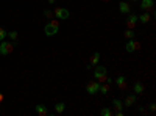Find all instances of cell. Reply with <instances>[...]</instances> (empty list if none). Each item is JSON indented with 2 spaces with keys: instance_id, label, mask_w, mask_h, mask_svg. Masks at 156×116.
<instances>
[{
  "instance_id": "obj_1",
  "label": "cell",
  "mask_w": 156,
  "mask_h": 116,
  "mask_svg": "<svg viewBox=\"0 0 156 116\" xmlns=\"http://www.w3.org/2000/svg\"><path fill=\"white\" fill-rule=\"evenodd\" d=\"M58 31H59V22L56 19L49 20V22L45 24V27H44V33L47 36H55Z\"/></svg>"
},
{
  "instance_id": "obj_2",
  "label": "cell",
  "mask_w": 156,
  "mask_h": 116,
  "mask_svg": "<svg viewBox=\"0 0 156 116\" xmlns=\"http://www.w3.org/2000/svg\"><path fill=\"white\" fill-rule=\"evenodd\" d=\"M94 77H95V80L98 82V83H103V82H106L108 79V74H106V67L105 66H94Z\"/></svg>"
},
{
  "instance_id": "obj_3",
  "label": "cell",
  "mask_w": 156,
  "mask_h": 116,
  "mask_svg": "<svg viewBox=\"0 0 156 116\" xmlns=\"http://www.w3.org/2000/svg\"><path fill=\"white\" fill-rule=\"evenodd\" d=\"M13 49H14V46H13V43H10V41H0V55H10V53L13 52Z\"/></svg>"
},
{
  "instance_id": "obj_4",
  "label": "cell",
  "mask_w": 156,
  "mask_h": 116,
  "mask_svg": "<svg viewBox=\"0 0 156 116\" xmlns=\"http://www.w3.org/2000/svg\"><path fill=\"white\" fill-rule=\"evenodd\" d=\"M53 16L61 19V20H66V19H69L70 17V13L69 10H66V8H55V11H53Z\"/></svg>"
},
{
  "instance_id": "obj_5",
  "label": "cell",
  "mask_w": 156,
  "mask_h": 116,
  "mask_svg": "<svg viewBox=\"0 0 156 116\" xmlns=\"http://www.w3.org/2000/svg\"><path fill=\"white\" fill-rule=\"evenodd\" d=\"M139 49H140V44L136 43V41H134V38H133V39H128V43H126V46H125V50H126V52L133 53L134 50H139Z\"/></svg>"
},
{
  "instance_id": "obj_6",
  "label": "cell",
  "mask_w": 156,
  "mask_h": 116,
  "mask_svg": "<svg viewBox=\"0 0 156 116\" xmlns=\"http://www.w3.org/2000/svg\"><path fill=\"white\" fill-rule=\"evenodd\" d=\"M98 90H100L98 82H89V83L86 85V93L87 94H95V93H98Z\"/></svg>"
},
{
  "instance_id": "obj_7",
  "label": "cell",
  "mask_w": 156,
  "mask_h": 116,
  "mask_svg": "<svg viewBox=\"0 0 156 116\" xmlns=\"http://www.w3.org/2000/svg\"><path fill=\"white\" fill-rule=\"evenodd\" d=\"M153 5H155V0H140L139 8H140L142 11H148V10L153 8Z\"/></svg>"
},
{
  "instance_id": "obj_8",
  "label": "cell",
  "mask_w": 156,
  "mask_h": 116,
  "mask_svg": "<svg viewBox=\"0 0 156 116\" xmlns=\"http://www.w3.org/2000/svg\"><path fill=\"white\" fill-rule=\"evenodd\" d=\"M119 11L122 13V14H130L131 5L128 3V2H120V3H119Z\"/></svg>"
},
{
  "instance_id": "obj_9",
  "label": "cell",
  "mask_w": 156,
  "mask_h": 116,
  "mask_svg": "<svg viewBox=\"0 0 156 116\" xmlns=\"http://www.w3.org/2000/svg\"><path fill=\"white\" fill-rule=\"evenodd\" d=\"M35 112L39 116H47L49 115V108H47L45 105H42V104H38V105H35Z\"/></svg>"
},
{
  "instance_id": "obj_10",
  "label": "cell",
  "mask_w": 156,
  "mask_h": 116,
  "mask_svg": "<svg viewBox=\"0 0 156 116\" xmlns=\"http://www.w3.org/2000/svg\"><path fill=\"white\" fill-rule=\"evenodd\" d=\"M136 94H128V96L125 97V102H123V105L125 107H133L134 104H136Z\"/></svg>"
},
{
  "instance_id": "obj_11",
  "label": "cell",
  "mask_w": 156,
  "mask_h": 116,
  "mask_svg": "<svg viewBox=\"0 0 156 116\" xmlns=\"http://www.w3.org/2000/svg\"><path fill=\"white\" fill-rule=\"evenodd\" d=\"M136 22H139L138 14H130V16H128V20H126L128 28H133V30H134V25H136Z\"/></svg>"
},
{
  "instance_id": "obj_12",
  "label": "cell",
  "mask_w": 156,
  "mask_h": 116,
  "mask_svg": "<svg viewBox=\"0 0 156 116\" xmlns=\"http://www.w3.org/2000/svg\"><path fill=\"white\" fill-rule=\"evenodd\" d=\"M116 85H117L119 90H125V88H126V79H125V76L117 77L116 79Z\"/></svg>"
},
{
  "instance_id": "obj_13",
  "label": "cell",
  "mask_w": 156,
  "mask_h": 116,
  "mask_svg": "<svg viewBox=\"0 0 156 116\" xmlns=\"http://www.w3.org/2000/svg\"><path fill=\"white\" fill-rule=\"evenodd\" d=\"M138 19H139V22H142V24H147L148 20L152 19V14L148 11H145L144 14H140V16H138Z\"/></svg>"
},
{
  "instance_id": "obj_14",
  "label": "cell",
  "mask_w": 156,
  "mask_h": 116,
  "mask_svg": "<svg viewBox=\"0 0 156 116\" xmlns=\"http://www.w3.org/2000/svg\"><path fill=\"white\" fill-rule=\"evenodd\" d=\"M134 94H144V85H142V82H136L134 83Z\"/></svg>"
},
{
  "instance_id": "obj_15",
  "label": "cell",
  "mask_w": 156,
  "mask_h": 116,
  "mask_svg": "<svg viewBox=\"0 0 156 116\" xmlns=\"http://www.w3.org/2000/svg\"><path fill=\"white\" fill-rule=\"evenodd\" d=\"M98 61H100V53L97 52V53H94V55H92V58H91V66L94 67V66H97L98 64Z\"/></svg>"
},
{
  "instance_id": "obj_16",
  "label": "cell",
  "mask_w": 156,
  "mask_h": 116,
  "mask_svg": "<svg viewBox=\"0 0 156 116\" xmlns=\"http://www.w3.org/2000/svg\"><path fill=\"white\" fill-rule=\"evenodd\" d=\"M101 94H108L109 93V83H106V82H103V85H100V90H98Z\"/></svg>"
},
{
  "instance_id": "obj_17",
  "label": "cell",
  "mask_w": 156,
  "mask_h": 116,
  "mask_svg": "<svg viewBox=\"0 0 156 116\" xmlns=\"http://www.w3.org/2000/svg\"><path fill=\"white\" fill-rule=\"evenodd\" d=\"M66 110V104H64V102H58V104L55 105V112L56 113H63Z\"/></svg>"
},
{
  "instance_id": "obj_18",
  "label": "cell",
  "mask_w": 156,
  "mask_h": 116,
  "mask_svg": "<svg viewBox=\"0 0 156 116\" xmlns=\"http://www.w3.org/2000/svg\"><path fill=\"white\" fill-rule=\"evenodd\" d=\"M112 105H114V108H116V110H122V107H123V104H122L120 99H114V100H112Z\"/></svg>"
},
{
  "instance_id": "obj_19",
  "label": "cell",
  "mask_w": 156,
  "mask_h": 116,
  "mask_svg": "<svg viewBox=\"0 0 156 116\" xmlns=\"http://www.w3.org/2000/svg\"><path fill=\"white\" fill-rule=\"evenodd\" d=\"M125 38H126V39H133V38H134V30H133V28H128V30L125 31Z\"/></svg>"
},
{
  "instance_id": "obj_20",
  "label": "cell",
  "mask_w": 156,
  "mask_h": 116,
  "mask_svg": "<svg viewBox=\"0 0 156 116\" xmlns=\"http://www.w3.org/2000/svg\"><path fill=\"white\" fill-rule=\"evenodd\" d=\"M100 115H101V116H111L112 112H111V108H101V110H100Z\"/></svg>"
},
{
  "instance_id": "obj_21",
  "label": "cell",
  "mask_w": 156,
  "mask_h": 116,
  "mask_svg": "<svg viewBox=\"0 0 156 116\" xmlns=\"http://www.w3.org/2000/svg\"><path fill=\"white\" fill-rule=\"evenodd\" d=\"M8 36H10V39H11V41H17V38H19V33L13 30V31H10V33H8Z\"/></svg>"
},
{
  "instance_id": "obj_22",
  "label": "cell",
  "mask_w": 156,
  "mask_h": 116,
  "mask_svg": "<svg viewBox=\"0 0 156 116\" xmlns=\"http://www.w3.org/2000/svg\"><path fill=\"white\" fill-rule=\"evenodd\" d=\"M6 36H8V31H6L5 28H0V41H3Z\"/></svg>"
},
{
  "instance_id": "obj_23",
  "label": "cell",
  "mask_w": 156,
  "mask_h": 116,
  "mask_svg": "<svg viewBox=\"0 0 156 116\" xmlns=\"http://www.w3.org/2000/svg\"><path fill=\"white\" fill-rule=\"evenodd\" d=\"M44 16H45V17H49V19L53 17V11H52V10H44Z\"/></svg>"
},
{
  "instance_id": "obj_24",
  "label": "cell",
  "mask_w": 156,
  "mask_h": 116,
  "mask_svg": "<svg viewBox=\"0 0 156 116\" xmlns=\"http://www.w3.org/2000/svg\"><path fill=\"white\" fill-rule=\"evenodd\" d=\"M148 108H150V113L153 115V113H155V110H156V104H150V107H148Z\"/></svg>"
},
{
  "instance_id": "obj_25",
  "label": "cell",
  "mask_w": 156,
  "mask_h": 116,
  "mask_svg": "<svg viewBox=\"0 0 156 116\" xmlns=\"http://www.w3.org/2000/svg\"><path fill=\"white\" fill-rule=\"evenodd\" d=\"M3 97H5V96H3V93H0V102L3 100Z\"/></svg>"
},
{
  "instance_id": "obj_26",
  "label": "cell",
  "mask_w": 156,
  "mask_h": 116,
  "mask_svg": "<svg viewBox=\"0 0 156 116\" xmlns=\"http://www.w3.org/2000/svg\"><path fill=\"white\" fill-rule=\"evenodd\" d=\"M47 2H49L50 5H53V3H55V0H47Z\"/></svg>"
},
{
  "instance_id": "obj_27",
  "label": "cell",
  "mask_w": 156,
  "mask_h": 116,
  "mask_svg": "<svg viewBox=\"0 0 156 116\" xmlns=\"http://www.w3.org/2000/svg\"><path fill=\"white\" fill-rule=\"evenodd\" d=\"M103 2H109V0H103Z\"/></svg>"
},
{
  "instance_id": "obj_28",
  "label": "cell",
  "mask_w": 156,
  "mask_h": 116,
  "mask_svg": "<svg viewBox=\"0 0 156 116\" xmlns=\"http://www.w3.org/2000/svg\"><path fill=\"white\" fill-rule=\"evenodd\" d=\"M134 2H138V0H134Z\"/></svg>"
}]
</instances>
